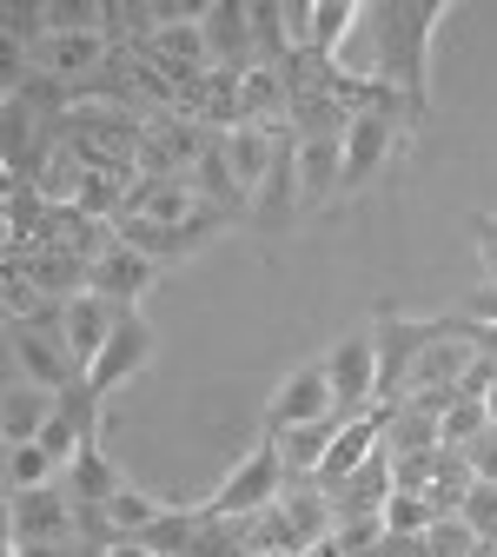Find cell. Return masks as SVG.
Wrapping results in <instances>:
<instances>
[{
  "label": "cell",
  "mask_w": 497,
  "mask_h": 557,
  "mask_svg": "<svg viewBox=\"0 0 497 557\" xmlns=\"http://www.w3.org/2000/svg\"><path fill=\"white\" fill-rule=\"evenodd\" d=\"M445 21H451V0H378V8H365L372 81L398 87L418 113H432V47Z\"/></svg>",
  "instance_id": "1"
},
{
  "label": "cell",
  "mask_w": 497,
  "mask_h": 557,
  "mask_svg": "<svg viewBox=\"0 0 497 557\" xmlns=\"http://www.w3.org/2000/svg\"><path fill=\"white\" fill-rule=\"evenodd\" d=\"M60 147L74 153L80 166H94V173H126V180H139V147H147V120L139 113H126V107H74L60 120Z\"/></svg>",
  "instance_id": "2"
},
{
  "label": "cell",
  "mask_w": 497,
  "mask_h": 557,
  "mask_svg": "<svg viewBox=\"0 0 497 557\" xmlns=\"http://www.w3.org/2000/svg\"><path fill=\"white\" fill-rule=\"evenodd\" d=\"M418 133H424V126L405 120V113H359V120H351V126H345V199L378 193V186L398 173V160L411 153Z\"/></svg>",
  "instance_id": "3"
},
{
  "label": "cell",
  "mask_w": 497,
  "mask_h": 557,
  "mask_svg": "<svg viewBox=\"0 0 497 557\" xmlns=\"http://www.w3.org/2000/svg\"><path fill=\"white\" fill-rule=\"evenodd\" d=\"M66 306H47L34 319H8V359H14V379L27 385H47V392H80L87 372L74 366V352H66V332H60Z\"/></svg>",
  "instance_id": "4"
},
{
  "label": "cell",
  "mask_w": 497,
  "mask_h": 557,
  "mask_svg": "<svg viewBox=\"0 0 497 557\" xmlns=\"http://www.w3.org/2000/svg\"><path fill=\"white\" fill-rule=\"evenodd\" d=\"M293 484V471H286V458H278V438H259L226 478H220V492L206 498V511H220V518H252V511H265V505H278V492Z\"/></svg>",
  "instance_id": "5"
},
{
  "label": "cell",
  "mask_w": 497,
  "mask_h": 557,
  "mask_svg": "<svg viewBox=\"0 0 497 557\" xmlns=\"http://www.w3.org/2000/svg\"><path fill=\"white\" fill-rule=\"evenodd\" d=\"M153 352H160V332L147 325V312L139 306H126L120 312V325H113V338H107V352L94 359V372H87V392L100 398V405H113V392L120 385H133L139 372L153 366Z\"/></svg>",
  "instance_id": "6"
},
{
  "label": "cell",
  "mask_w": 497,
  "mask_h": 557,
  "mask_svg": "<svg viewBox=\"0 0 497 557\" xmlns=\"http://www.w3.org/2000/svg\"><path fill=\"white\" fill-rule=\"evenodd\" d=\"M212 126L186 120V113H153L147 120V147H139V180H192V166L212 147Z\"/></svg>",
  "instance_id": "7"
},
{
  "label": "cell",
  "mask_w": 497,
  "mask_h": 557,
  "mask_svg": "<svg viewBox=\"0 0 497 557\" xmlns=\"http://www.w3.org/2000/svg\"><path fill=\"white\" fill-rule=\"evenodd\" d=\"M325 385H332V411L338 418H365L378 398V345L372 332H345L338 345H325Z\"/></svg>",
  "instance_id": "8"
},
{
  "label": "cell",
  "mask_w": 497,
  "mask_h": 557,
  "mask_svg": "<svg viewBox=\"0 0 497 557\" xmlns=\"http://www.w3.org/2000/svg\"><path fill=\"white\" fill-rule=\"evenodd\" d=\"M53 537H87L74 498L53 484H34V492H8V544H53Z\"/></svg>",
  "instance_id": "9"
},
{
  "label": "cell",
  "mask_w": 497,
  "mask_h": 557,
  "mask_svg": "<svg viewBox=\"0 0 497 557\" xmlns=\"http://www.w3.org/2000/svg\"><path fill=\"white\" fill-rule=\"evenodd\" d=\"M306 220V186H299V133H286V147H278V166L265 173V186L252 193V233L278 239Z\"/></svg>",
  "instance_id": "10"
},
{
  "label": "cell",
  "mask_w": 497,
  "mask_h": 557,
  "mask_svg": "<svg viewBox=\"0 0 497 557\" xmlns=\"http://www.w3.org/2000/svg\"><path fill=\"white\" fill-rule=\"evenodd\" d=\"M233 226L220 220V213H206V220H192V226H147V220H120L113 226V239L120 246H133V252H147L153 265H179V259H199L212 239H226Z\"/></svg>",
  "instance_id": "11"
},
{
  "label": "cell",
  "mask_w": 497,
  "mask_h": 557,
  "mask_svg": "<svg viewBox=\"0 0 497 557\" xmlns=\"http://www.w3.org/2000/svg\"><path fill=\"white\" fill-rule=\"evenodd\" d=\"M319 418H332V385H325V366L312 359V366H299L286 385L272 392V405H265V438L299 432V425H319Z\"/></svg>",
  "instance_id": "12"
},
{
  "label": "cell",
  "mask_w": 497,
  "mask_h": 557,
  "mask_svg": "<svg viewBox=\"0 0 497 557\" xmlns=\"http://www.w3.org/2000/svg\"><path fill=\"white\" fill-rule=\"evenodd\" d=\"M107 60H113L107 34H47L40 47H27V66H34V74H53V81H66V87H87Z\"/></svg>",
  "instance_id": "13"
},
{
  "label": "cell",
  "mask_w": 497,
  "mask_h": 557,
  "mask_svg": "<svg viewBox=\"0 0 497 557\" xmlns=\"http://www.w3.org/2000/svg\"><path fill=\"white\" fill-rule=\"evenodd\" d=\"M206 47H212V66L226 74H252L259 66V40H252V8L246 0H206Z\"/></svg>",
  "instance_id": "14"
},
{
  "label": "cell",
  "mask_w": 497,
  "mask_h": 557,
  "mask_svg": "<svg viewBox=\"0 0 497 557\" xmlns=\"http://www.w3.org/2000/svg\"><path fill=\"white\" fill-rule=\"evenodd\" d=\"M192 193L220 213L226 226H252V193H246V180L233 173V153H226V133L206 147V160L192 166Z\"/></svg>",
  "instance_id": "15"
},
{
  "label": "cell",
  "mask_w": 497,
  "mask_h": 557,
  "mask_svg": "<svg viewBox=\"0 0 497 557\" xmlns=\"http://www.w3.org/2000/svg\"><path fill=\"white\" fill-rule=\"evenodd\" d=\"M166 278V265H153L147 252H133V246H107L100 259H94V286L87 293H100V299H113V306H139L153 286Z\"/></svg>",
  "instance_id": "16"
},
{
  "label": "cell",
  "mask_w": 497,
  "mask_h": 557,
  "mask_svg": "<svg viewBox=\"0 0 497 557\" xmlns=\"http://www.w3.org/2000/svg\"><path fill=\"white\" fill-rule=\"evenodd\" d=\"M120 312H126V306H113V299H100V293L66 299V319H60V332H66V352H74V366H80V372H94V359L107 352V338H113Z\"/></svg>",
  "instance_id": "17"
},
{
  "label": "cell",
  "mask_w": 497,
  "mask_h": 557,
  "mask_svg": "<svg viewBox=\"0 0 497 557\" xmlns=\"http://www.w3.org/2000/svg\"><path fill=\"white\" fill-rule=\"evenodd\" d=\"M299 186H306V213L345 199V139H299Z\"/></svg>",
  "instance_id": "18"
},
{
  "label": "cell",
  "mask_w": 497,
  "mask_h": 557,
  "mask_svg": "<svg viewBox=\"0 0 497 557\" xmlns=\"http://www.w3.org/2000/svg\"><path fill=\"white\" fill-rule=\"evenodd\" d=\"M239 113H246V126H293L286 66H252V74H239Z\"/></svg>",
  "instance_id": "19"
},
{
  "label": "cell",
  "mask_w": 497,
  "mask_h": 557,
  "mask_svg": "<svg viewBox=\"0 0 497 557\" xmlns=\"http://www.w3.org/2000/svg\"><path fill=\"white\" fill-rule=\"evenodd\" d=\"M60 411V392L47 385H27V379H8V405H0V432H8V445H34Z\"/></svg>",
  "instance_id": "20"
},
{
  "label": "cell",
  "mask_w": 497,
  "mask_h": 557,
  "mask_svg": "<svg viewBox=\"0 0 497 557\" xmlns=\"http://www.w3.org/2000/svg\"><path fill=\"white\" fill-rule=\"evenodd\" d=\"M477 352L464 338H432L418 352V366H411V379H405V398H432V392H458V379H464V366H471Z\"/></svg>",
  "instance_id": "21"
},
{
  "label": "cell",
  "mask_w": 497,
  "mask_h": 557,
  "mask_svg": "<svg viewBox=\"0 0 497 557\" xmlns=\"http://www.w3.org/2000/svg\"><path fill=\"white\" fill-rule=\"evenodd\" d=\"M166 518V498H153V492H139V484H126V492L100 511V537L107 544H133L147 524H160Z\"/></svg>",
  "instance_id": "22"
},
{
  "label": "cell",
  "mask_w": 497,
  "mask_h": 557,
  "mask_svg": "<svg viewBox=\"0 0 497 557\" xmlns=\"http://www.w3.org/2000/svg\"><path fill=\"white\" fill-rule=\"evenodd\" d=\"M351 27H365V8H359V0H312V47H306V53L338 60L345 40H351Z\"/></svg>",
  "instance_id": "23"
},
{
  "label": "cell",
  "mask_w": 497,
  "mask_h": 557,
  "mask_svg": "<svg viewBox=\"0 0 497 557\" xmlns=\"http://www.w3.org/2000/svg\"><path fill=\"white\" fill-rule=\"evenodd\" d=\"M252 40H259V66H293L286 0H252Z\"/></svg>",
  "instance_id": "24"
},
{
  "label": "cell",
  "mask_w": 497,
  "mask_h": 557,
  "mask_svg": "<svg viewBox=\"0 0 497 557\" xmlns=\"http://www.w3.org/2000/svg\"><path fill=\"white\" fill-rule=\"evenodd\" d=\"M0 306H8V319H34V312L53 306V299L40 293V278L27 272V259H8V272H0Z\"/></svg>",
  "instance_id": "25"
},
{
  "label": "cell",
  "mask_w": 497,
  "mask_h": 557,
  "mask_svg": "<svg viewBox=\"0 0 497 557\" xmlns=\"http://www.w3.org/2000/svg\"><path fill=\"white\" fill-rule=\"evenodd\" d=\"M60 458L34 438V445H8V492H34V484H53Z\"/></svg>",
  "instance_id": "26"
},
{
  "label": "cell",
  "mask_w": 497,
  "mask_h": 557,
  "mask_svg": "<svg viewBox=\"0 0 497 557\" xmlns=\"http://www.w3.org/2000/svg\"><path fill=\"white\" fill-rule=\"evenodd\" d=\"M490 425V411H484V398H458L445 418H438V451H471V438Z\"/></svg>",
  "instance_id": "27"
},
{
  "label": "cell",
  "mask_w": 497,
  "mask_h": 557,
  "mask_svg": "<svg viewBox=\"0 0 497 557\" xmlns=\"http://www.w3.org/2000/svg\"><path fill=\"white\" fill-rule=\"evenodd\" d=\"M432 524H438L432 498H418V492H392V505H385V531H392V537H424Z\"/></svg>",
  "instance_id": "28"
},
{
  "label": "cell",
  "mask_w": 497,
  "mask_h": 557,
  "mask_svg": "<svg viewBox=\"0 0 497 557\" xmlns=\"http://www.w3.org/2000/svg\"><path fill=\"white\" fill-rule=\"evenodd\" d=\"M458 518L477 531V544H497V484H471V492H464V505H458Z\"/></svg>",
  "instance_id": "29"
},
{
  "label": "cell",
  "mask_w": 497,
  "mask_h": 557,
  "mask_svg": "<svg viewBox=\"0 0 497 557\" xmlns=\"http://www.w3.org/2000/svg\"><path fill=\"white\" fill-rule=\"evenodd\" d=\"M424 550H432V557H471L477 550V531L464 518H438L432 531H424Z\"/></svg>",
  "instance_id": "30"
},
{
  "label": "cell",
  "mask_w": 497,
  "mask_h": 557,
  "mask_svg": "<svg viewBox=\"0 0 497 557\" xmlns=\"http://www.w3.org/2000/svg\"><path fill=\"white\" fill-rule=\"evenodd\" d=\"M8 557H107L94 537H53V544H8Z\"/></svg>",
  "instance_id": "31"
},
{
  "label": "cell",
  "mask_w": 497,
  "mask_h": 557,
  "mask_svg": "<svg viewBox=\"0 0 497 557\" xmlns=\"http://www.w3.org/2000/svg\"><path fill=\"white\" fill-rule=\"evenodd\" d=\"M464 226H471V239H477V259H484L490 286H497V213H471Z\"/></svg>",
  "instance_id": "32"
},
{
  "label": "cell",
  "mask_w": 497,
  "mask_h": 557,
  "mask_svg": "<svg viewBox=\"0 0 497 557\" xmlns=\"http://www.w3.org/2000/svg\"><path fill=\"white\" fill-rule=\"evenodd\" d=\"M490 385H497V359L477 352V359L464 366V379H458V398H490Z\"/></svg>",
  "instance_id": "33"
},
{
  "label": "cell",
  "mask_w": 497,
  "mask_h": 557,
  "mask_svg": "<svg viewBox=\"0 0 497 557\" xmlns=\"http://www.w3.org/2000/svg\"><path fill=\"white\" fill-rule=\"evenodd\" d=\"M464 458H471V471H477L484 484H497V425H484V432L471 438V451H464Z\"/></svg>",
  "instance_id": "34"
},
{
  "label": "cell",
  "mask_w": 497,
  "mask_h": 557,
  "mask_svg": "<svg viewBox=\"0 0 497 557\" xmlns=\"http://www.w3.org/2000/svg\"><path fill=\"white\" fill-rule=\"evenodd\" d=\"M286 40H293V53L312 47V8L306 0H286Z\"/></svg>",
  "instance_id": "35"
},
{
  "label": "cell",
  "mask_w": 497,
  "mask_h": 557,
  "mask_svg": "<svg viewBox=\"0 0 497 557\" xmlns=\"http://www.w3.org/2000/svg\"><path fill=\"white\" fill-rule=\"evenodd\" d=\"M464 319H477V325H497V286H477V293L464 299Z\"/></svg>",
  "instance_id": "36"
},
{
  "label": "cell",
  "mask_w": 497,
  "mask_h": 557,
  "mask_svg": "<svg viewBox=\"0 0 497 557\" xmlns=\"http://www.w3.org/2000/svg\"><path fill=\"white\" fill-rule=\"evenodd\" d=\"M107 557H153V550H147V544H113Z\"/></svg>",
  "instance_id": "37"
},
{
  "label": "cell",
  "mask_w": 497,
  "mask_h": 557,
  "mask_svg": "<svg viewBox=\"0 0 497 557\" xmlns=\"http://www.w3.org/2000/svg\"><path fill=\"white\" fill-rule=\"evenodd\" d=\"M484 411H490V425H497V385H490V398H484Z\"/></svg>",
  "instance_id": "38"
},
{
  "label": "cell",
  "mask_w": 497,
  "mask_h": 557,
  "mask_svg": "<svg viewBox=\"0 0 497 557\" xmlns=\"http://www.w3.org/2000/svg\"><path fill=\"white\" fill-rule=\"evenodd\" d=\"M252 557H306V550H252Z\"/></svg>",
  "instance_id": "39"
},
{
  "label": "cell",
  "mask_w": 497,
  "mask_h": 557,
  "mask_svg": "<svg viewBox=\"0 0 497 557\" xmlns=\"http://www.w3.org/2000/svg\"><path fill=\"white\" fill-rule=\"evenodd\" d=\"M471 557H497V544H477V550H471Z\"/></svg>",
  "instance_id": "40"
}]
</instances>
